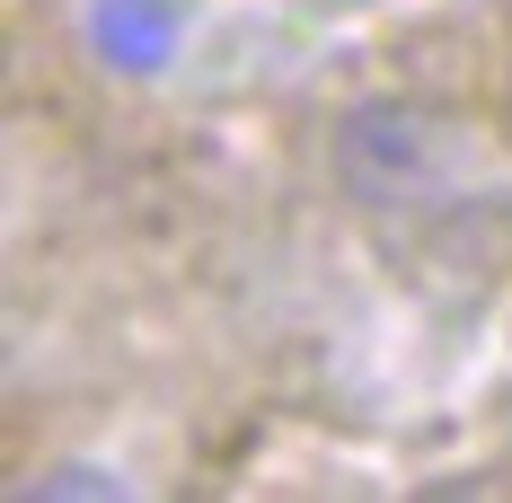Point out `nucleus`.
<instances>
[{
  "label": "nucleus",
  "mask_w": 512,
  "mask_h": 503,
  "mask_svg": "<svg viewBox=\"0 0 512 503\" xmlns=\"http://www.w3.org/2000/svg\"><path fill=\"white\" fill-rule=\"evenodd\" d=\"M327 168L362 212H407L442 186V115H424L415 98H362L345 106Z\"/></svg>",
  "instance_id": "f257e3e1"
}]
</instances>
